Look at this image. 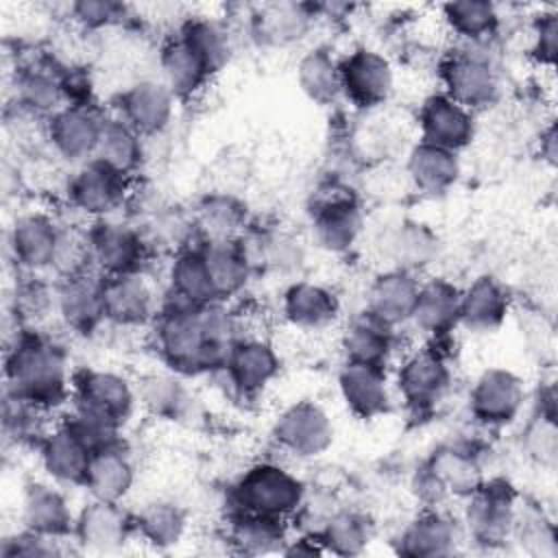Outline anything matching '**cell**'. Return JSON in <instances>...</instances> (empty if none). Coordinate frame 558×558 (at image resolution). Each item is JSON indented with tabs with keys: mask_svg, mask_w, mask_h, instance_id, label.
<instances>
[{
	"mask_svg": "<svg viewBox=\"0 0 558 558\" xmlns=\"http://www.w3.org/2000/svg\"><path fill=\"white\" fill-rule=\"evenodd\" d=\"M102 120L94 105H65L46 120V140L63 161L81 166L94 159Z\"/></svg>",
	"mask_w": 558,
	"mask_h": 558,
	"instance_id": "obj_15",
	"label": "cell"
},
{
	"mask_svg": "<svg viewBox=\"0 0 558 558\" xmlns=\"http://www.w3.org/2000/svg\"><path fill=\"white\" fill-rule=\"evenodd\" d=\"M159 70L161 83L177 96L190 98L198 94L207 81L214 76L201 54L190 46V41L177 33L174 37L166 39L159 50Z\"/></svg>",
	"mask_w": 558,
	"mask_h": 558,
	"instance_id": "obj_34",
	"label": "cell"
},
{
	"mask_svg": "<svg viewBox=\"0 0 558 558\" xmlns=\"http://www.w3.org/2000/svg\"><path fill=\"white\" fill-rule=\"evenodd\" d=\"M153 323L155 349L177 375L218 373L233 344L242 338L240 320L225 301L190 305L170 296Z\"/></svg>",
	"mask_w": 558,
	"mask_h": 558,
	"instance_id": "obj_1",
	"label": "cell"
},
{
	"mask_svg": "<svg viewBox=\"0 0 558 558\" xmlns=\"http://www.w3.org/2000/svg\"><path fill=\"white\" fill-rule=\"evenodd\" d=\"M137 403L161 421L192 425L198 418V399L177 373H150L137 386Z\"/></svg>",
	"mask_w": 558,
	"mask_h": 558,
	"instance_id": "obj_31",
	"label": "cell"
},
{
	"mask_svg": "<svg viewBox=\"0 0 558 558\" xmlns=\"http://www.w3.org/2000/svg\"><path fill=\"white\" fill-rule=\"evenodd\" d=\"M312 11L305 4L296 2H272L259 9L255 17L257 33L268 44H294L299 41L312 26Z\"/></svg>",
	"mask_w": 558,
	"mask_h": 558,
	"instance_id": "obj_47",
	"label": "cell"
},
{
	"mask_svg": "<svg viewBox=\"0 0 558 558\" xmlns=\"http://www.w3.org/2000/svg\"><path fill=\"white\" fill-rule=\"evenodd\" d=\"M460 543V527L436 508H425L397 536V551L410 558L451 556Z\"/></svg>",
	"mask_w": 558,
	"mask_h": 558,
	"instance_id": "obj_25",
	"label": "cell"
},
{
	"mask_svg": "<svg viewBox=\"0 0 558 558\" xmlns=\"http://www.w3.org/2000/svg\"><path fill=\"white\" fill-rule=\"evenodd\" d=\"M283 523V519L233 510L227 527V541L238 551L251 556L283 551L288 543V532Z\"/></svg>",
	"mask_w": 558,
	"mask_h": 558,
	"instance_id": "obj_40",
	"label": "cell"
},
{
	"mask_svg": "<svg viewBox=\"0 0 558 558\" xmlns=\"http://www.w3.org/2000/svg\"><path fill=\"white\" fill-rule=\"evenodd\" d=\"M558 50V15L543 13L534 24V41H532V57L541 63L551 68L556 61Z\"/></svg>",
	"mask_w": 558,
	"mask_h": 558,
	"instance_id": "obj_55",
	"label": "cell"
},
{
	"mask_svg": "<svg viewBox=\"0 0 558 558\" xmlns=\"http://www.w3.org/2000/svg\"><path fill=\"white\" fill-rule=\"evenodd\" d=\"M421 281L414 272L390 268L379 272L366 292V310L388 325L397 327L410 320Z\"/></svg>",
	"mask_w": 558,
	"mask_h": 558,
	"instance_id": "obj_35",
	"label": "cell"
},
{
	"mask_svg": "<svg viewBox=\"0 0 558 558\" xmlns=\"http://www.w3.org/2000/svg\"><path fill=\"white\" fill-rule=\"evenodd\" d=\"M94 159L124 177H131L144 161V137L118 116L105 118Z\"/></svg>",
	"mask_w": 558,
	"mask_h": 558,
	"instance_id": "obj_42",
	"label": "cell"
},
{
	"mask_svg": "<svg viewBox=\"0 0 558 558\" xmlns=\"http://www.w3.org/2000/svg\"><path fill=\"white\" fill-rule=\"evenodd\" d=\"M451 381L449 360L436 344L405 353L397 368V390L414 416L432 414L449 395Z\"/></svg>",
	"mask_w": 558,
	"mask_h": 558,
	"instance_id": "obj_5",
	"label": "cell"
},
{
	"mask_svg": "<svg viewBox=\"0 0 558 558\" xmlns=\"http://www.w3.org/2000/svg\"><path fill=\"white\" fill-rule=\"evenodd\" d=\"M464 525L477 545H501L517 527V495L512 486L504 480H484L466 497Z\"/></svg>",
	"mask_w": 558,
	"mask_h": 558,
	"instance_id": "obj_8",
	"label": "cell"
},
{
	"mask_svg": "<svg viewBox=\"0 0 558 558\" xmlns=\"http://www.w3.org/2000/svg\"><path fill=\"white\" fill-rule=\"evenodd\" d=\"M174 102L177 96L159 78H142L120 92L118 118L146 140L168 129L174 116Z\"/></svg>",
	"mask_w": 558,
	"mask_h": 558,
	"instance_id": "obj_19",
	"label": "cell"
},
{
	"mask_svg": "<svg viewBox=\"0 0 558 558\" xmlns=\"http://www.w3.org/2000/svg\"><path fill=\"white\" fill-rule=\"evenodd\" d=\"M92 451L100 449V447H107V445H113V442H120V425L109 421L107 416L81 405V403H74L70 414L65 416L63 421Z\"/></svg>",
	"mask_w": 558,
	"mask_h": 558,
	"instance_id": "obj_50",
	"label": "cell"
},
{
	"mask_svg": "<svg viewBox=\"0 0 558 558\" xmlns=\"http://www.w3.org/2000/svg\"><path fill=\"white\" fill-rule=\"evenodd\" d=\"M68 351L50 336L20 327L4 357L7 395L24 399L46 412L72 397Z\"/></svg>",
	"mask_w": 558,
	"mask_h": 558,
	"instance_id": "obj_2",
	"label": "cell"
},
{
	"mask_svg": "<svg viewBox=\"0 0 558 558\" xmlns=\"http://www.w3.org/2000/svg\"><path fill=\"white\" fill-rule=\"evenodd\" d=\"M68 203L74 211L92 220L109 218L129 196V177L111 170L98 159H89L68 179Z\"/></svg>",
	"mask_w": 558,
	"mask_h": 558,
	"instance_id": "obj_10",
	"label": "cell"
},
{
	"mask_svg": "<svg viewBox=\"0 0 558 558\" xmlns=\"http://www.w3.org/2000/svg\"><path fill=\"white\" fill-rule=\"evenodd\" d=\"M63 229L65 227L46 211H26L17 216L9 231V248L15 264L28 272L52 268Z\"/></svg>",
	"mask_w": 558,
	"mask_h": 558,
	"instance_id": "obj_18",
	"label": "cell"
},
{
	"mask_svg": "<svg viewBox=\"0 0 558 558\" xmlns=\"http://www.w3.org/2000/svg\"><path fill=\"white\" fill-rule=\"evenodd\" d=\"M373 538V523L371 519L351 508H338L329 521L325 523L323 532L318 534V543L323 551L336 556H357L362 554Z\"/></svg>",
	"mask_w": 558,
	"mask_h": 558,
	"instance_id": "obj_45",
	"label": "cell"
},
{
	"mask_svg": "<svg viewBox=\"0 0 558 558\" xmlns=\"http://www.w3.org/2000/svg\"><path fill=\"white\" fill-rule=\"evenodd\" d=\"M279 368L281 360L268 340L242 336L229 351L225 366L214 375H222L235 395L253 397L279 375Z\"/></svg>",
	"mask_w": 558,
	"mask_h": 558,
	"instance_id": "obj_17",
	"label": "cell"
},
{
	"mask_svg": "<svg viewBox=\"0 0 558 558\" xmlns=\"http://www.w3.org/2000/svg\"><path fill=\"white\" fill-rule=\"evenodd\" d=\"M54 307V290L41 281H26L15 292V312L20 318H39L46 310Z\"/></svg>",
	"mask_w": 558,
	"mask_h": 558,
	"instance_id": "obj_54",
	"label": "cell"
},
{
	"mask_svg": "<svg viewBox=\"0 0 558 558\" xmlns=\"http://www.w3.org/2000/svg\"><path fill=\"white\" fill-rule=\"evenodd\" d=\"M342 96L357 109L384 105L395 89V70L388 57L373 48H355L340 59Z\"/></svg>",
	"mask_w": 558,
	"mask_h": 558,
	"instance_id": "obj_13",
	"label": "cell"
},
{
	"mask_svg": "<svg viewBox=\"0 0 558 558\" xmlns=\"http://www.w3.org/2000/svg\"><path fill=\"white\" fill-rule=\"evenodd\" d=\"M54 310L72 331L85 336L94 333L102 323H107L102 305V275L92 268L59 279L54 286Z\"/></svg>",
	"mask_w": 558,
	"mask_h": 558,
	"instance_id": "obj_20",
	"label": "cell"
},
{
	"mask_svg": "<svg viewBox=\"0 0 558 558\" xmlns=\"http://www.w3.org/2000/svg\"><path fill=\"white\" fill-rule=\"evenodd\" d=\"M46 410L17 399L13 395L4 397V434L15 442H33L35 447L50 432L46 427Z\"/></svg>",
	"mask_w": 558,
	"mask_h": 558,
	"instance_id": "obj_49",
	"label": "cell"
},
{
	"mask_svg": "<svg viewBox=\"0 0 558 558\" xmlns=\"http://www.w3.org/2000/svg\"><path fill=\"white\" fill-rule=\"evenodd\" d=\"M201 253L209 270L218 301L235 296L244 290L253 272V259L240 238L235 240H203Z\"/></svg>",
	"mask_w": 558,
	"mask_h": 558,
	"instance_id": "obj_33",
	"label": "cell"
},
{
	"mask_svg": "<svg viewBox=\"0 0 558 558\" xmlns=\"http://www.w3.org/2000/svg\"><path fill=\"white\" fill-rule=\"evenodd\" d=\"M305 484L277 462H257L248 466L231 488L235 510L292 519L305 497Z\"/></svg>",
	"mask_w": 558,
	"mask_h": 558,
	"instance_id": "obj_4",
	"label": "cell"
},
{
	"mask_svg": "<svg viewBox=\"0 0 558 558\" xmlns=\"http://www.w3.org/2000/svg\"><path fill=\"white\" fill-rule=\"evenodd\" d=\"M381 255L392 268L416 272L429 266L440 251L436 233L416 220H401L390 227L381 238Z\"/></svg>",
	"mask_w": 558,
	"mask_h": 558,
	"instance_id": "obj_32",
	"label": "cell"
},
{
	"mask_svg": "<svg viewBox=\"0 0 558 558\" xmlns=\"http://www.w3.org/2000/svg\"><path fill=\"white\" fill-rule=\"evenodd\" d=\"M338 388L349 412L362 421L379 418L390 410V386L381 366L347 362L338 375Z\"/></svg>",
	"mask_w": 558,
	"mask_h": 558,
	"instance_id": "obj_24",
	"label": "cell"
},
{
	"mask_svg": "<svg viewBox=\"0 0 558 558\" xmlns=\"http://www.w3.org/2000/svg\"><path fill=\"white\" fill-rule=\"evenodd\" d=\"M192 220L203 240H235L246 227V203L229 192H211L198 201Z\"/></svg>",
	"mask_w": 558,
	"mask_h": 558,
	"instance_id": "obj_39",
	"label": "cell"
},
{
	"mask_svg": "<svg viewBox=\"0 0 558 558\" xmlns=\"http://www.w3.org/2000/svg\"><path fill=\"white\" fill-rule=\"evenodd\" d=\"M179 33L190 41V46L201 54L211 74L220 72L231 57V39L227 31L209 17H190Z\"/></svg>",
	"mask_w": 558,
	"mask_h": 558,
	"instance_id": "obj_48",
	"label": "cell"
},
{
	"mask_svg": "<svg viewBox=\"0 0 558 558\" xmlns=\"http://www.w3.org/2000/svg\"><path fill=\"white\" fill-rule=\"evenodd\" d=\"M59 543H61L59 538H50V536H44V534H37V532H31V530L22 527L20 534H13V536L4 538L0 554L4 558L54 556V554H61Z\"/></svg>",
	"mask_w": 558,
	"mask_h": 558,
	"instance_id": "obj_53",
	"label": "cell"
},
{
	"mask_svg": "<svg viewBox=\"0 0 558 558\" xmlns=\"http://www.w3.org/2000/svg\"><path fill=\"white\" fill-rule=\"evenodd\" d=\"M508 312L510 294L506 286L490 275H482L473 279L464 290H460L458 325L473 333L497 331L504 325Z\"/></svg>",
	"mask_w": 558,
	"mask_h": 558,
	"instance_id": "obj_26",
	"label": "cell"
},
{
	"mask_svg": "<svg viewBox=\"0 0 558 558\" xmlns=\"http://www.w3.org/2000/svg\"><path fill=\"white\" fill-rule=\"evenodd\" d=\"M135 519V534L157 549L177 545L187 530V514L181 506L166 499L148 501L140 508Z\"/></svg>",
	"mask_w": 558,
	"mask_h": 558,
	"instance_id": "obj_44",
	"label": "cell"
},
{
	"mask_svg": "<svg viewBox=\"0 0 558 558\" xmlns=\"http://www.w3.org/2000/svg\"><path fill=\"white\" fill-rule=\"evenodd\" d=\"M74 20L85 28H105L126 17V4L113 0H78L70 7Z\"/></svg>",
	"mask_w": 558,
	"mask_h": 558,
	"instance_id": "obj_52",
	"label": "cell"
},
{
	"mask_svg": "<svg viewBox=\"0 0 558 558\" xmlns=\"http://www.w3.org/2000/svg\"><path fill=\"white\" fill-rule=\"evenodd\" d=\"M41 466L54 484L83 486L92 449L65 425L52 427L37 445Z\"/></svg>",
	"mask_w": 558,
	"mask_h": 558,
	"instance_id": "obj_28",
	"label": "cell"
},
{
	"mask_svg": "<svg viewBox=\"0 0 558 558\" xmlns=\"http://www.w3.org/2000/svg\"><path fill=\"white\" fill-rule=\"evenodd\" d=\"M460 314V288L442 277L429 279L418 286V296L408 323L418 333L438 340L447 338L458 327Z\"/></svg>",
	"mask_w": 558,
	"mask_h": 558,
	"instance_id": "obj_27",
	"label": "cell"
},
{
	"mask_svg": "<svg viewBox=\"0 0 558 558\" xmlns=\"http://www.w3.org/2000/svg\"><path fill=\"white\" fill-rule=\"evenodd\" d=\"M523 401L521 377L501 366L482 371L469 390V412L484 427L510 425L521 414Z\"/></svg>",
	"mask_w": 558,
	"mask_h": 558,
	"instance_id": "obj_11",
	"label": "cell"
},
{
	"mask_svg": "<svg viewBox=\"0 0 558 558\" xmlns=\"http://www.w3.org/2000/svg\"><path fill=\"white\" fill-rule=\"evenodd\" d=\"M296 83L316 105H333L342 96L340 61L323 46L301 54L296 63Z\"/></svg>",
	"mask_w": 558,
	"mask_h": 558,
	"instance_id": "obj_43",
	"label": "cell"
},
{
	"mask_svg": "<svg viewBox=\"0 0 558 558\" xmlns=\"http://www.w3.org/2000/svg\"><path fill=\"white\" fill-rule=\"evenodd\" d=\"M15 102L22 111L31 116H44L48 120L68 105L61 85V72L50 70L46 63L20 68L15 74Z\"/></svg>",
	"mask_w": 558,
	"mask_h": 558,
	"instance_id": "obj_38",
	"label": "cell"
},
{
	"mask_svg": "<svg viewBox=\"0 0 558 558\" xmlns=\"http://www.w3.org/2000/svg\"><path fill=\"white\" fill-rule=\"evenodd\" d=\"M133 532L135 519L120 506V501L92 497V501L85 504L74 519L72 538L85 551L111 554L122 549Z\"/></svg>",
	"mask_w": 558,
	"mask_h": 558,
	"instance_id": "obj_16",
	"label": "cell"
},
{
	"mask_svg": "<svg viewBox=\"0 0 558 558\" xmlns=\"http://www.w3.org/2000/svg\"><path fill=\"white\" fill-rule=\"evenodd\" d=\"M477 453L464 442H445L414 473V493L427 508L445 497H469L484 482Z\"/></svg>",
	"mask_w": 558,
	"mask_h": 558,
	"instance_id": "obj_3",
	"label": "cell"
},
{
	"mask_svg": "<svg viewBox=\"0 0 558 558\" xmlns=\"http://www.w3.org/2000/svg\"><path fill=\"white\" fill-rule=\"evenodd\" d=\"M442 20L462 44H484L499 26L497 7L488 0H456L442 4Z\"/></svg>",
	"mask_w": 558,
	"mask_h": 558,
	"instance_id": "obj_46",
	"label": "cell"
},
{
	"mask_svg": "<svg viewBox=\"0 0 558 558\" xmlns=\"http://www.w3.org/2000/svg\"><path fill=\"white\" fill-rule=\"evenodd\" d=\"M105 320L116 327H140L155 320L159 307L153 286L142 272L102 275Z\"/></svg>",
	"mask_w": 558,
	"mask_h": 558,
	"instance_id": "obj_22",
	"label": "cell"
},
{
	"mask_svg": "<svg viewBox=\"0 0 558 558\" xmlns=\"http://www.w3.org/2000/svg\"><path fill=\"white\" fill-rule=\"evenodd\" d=\"M480 44H464L449 52L440 63L442 94L466 107L469 111L488 107L499 96V78L490 57L477 50Z\"/></svg>",
	"mask_w": 558,
	"mask_h": 558,
	"instance_id": "obj_6",
	"label": "cell"
},
{
	"mask_svg": "<svg viewBox=\"0 0 558 558\" xmlns=\"http://www.w3.org/2000/svg\"><path fill=\"white\" fill-rule=\"evenodd\" d=\"M541 153H543V157H545L549 163H556V129H554V126H549V129L543 133Z\"/></svg>",
	"mask_w": 558,
	"mask_h": 558,
	"instance_id": "obj_56",
	"label": "cell"
},
{
	"mask_svg": "<svg viewBox=\"0 0 558 558\" xmlns=\"http://www.w3.org/2000/svg\"><path fill=\"white\" fill-rule=\"evenodd\" d=\"M405 172L418 192L440 196L456 185L460 177V159L453 150L418 142L408 155Z\"/></svg>",
	"mask_w": 558,
	"mask_h": 558,
	"instance_id": "obj_37",
	"label": "cell"
},
{
	"mask_svg": "<svg viewBox=\"0 0 558 558\" xmlns=\"http://www.w3.org/2000/svg\"><path fill=\"white\" fill-rule=\"evenodd\" d=\"M525 449L536 462L545 466H554L556 451H558V432H556L554 412L541 410V414L534 416V421L525 429Z\"/></svg>",
	"mask_w": 558,
	"mask_h": 558,
	"instance_id": "obj_51",
	"label": "cell"
},
{
	"mask_svg": "<svg viewBox=\"0 0 558 558\" xmlns=\"http://www.w3.org/2000/svg\"><path fill=\"white\" fill-rule=\"evenodd\" d=\"M275 442L299 460L323 456L333 442V423L323 405L310 399L290 403L272 425Z\"/></svg>",
	"mask_w": 558,
	"mask_h": 558,
	"instance_id": "obj_9",
	"label": "cell"
},
{
	"mask_svg": "<svg viewBox=\"0 0 558 558\" xmlns=\"http://www.w3.org/2000/svg\"><path fill=\"white\" fill-rule=\"evenodd\" d=\"M286 320L303 331L331 327L340 316V299L327 286L316 281H294L281 299Z\"/></svg>",
	"mask_w": 558,
	"mask_h": 558,
	"instance_id": "obj_29",
	"label": "cell"
},
{
	"mask_svg": "<svg viewBox=\"0 0 558 558\" xmlns=\"http://www.w3.org/2000/svg\"><path fill=\"white\" fill-rule=\"evenodd\" d=\"M397 327L388 325L386 320L377 318L373 312L366 307L357 314H353L344 329H342V351L347 355V362H357V364H371V366H381L392 360L397 351Z\"/></svg>",
	"mask_w": 558,
	"mask_h": 558,
	"instance_id": "obj_23",
	"label": "cell"
},
{
	"mask_svg": "<svg viewBox=\"0 0 558 558\" xmlns=\"http://www.w3.org/2000/svg\"><path fill=\"white\" fill-rule=\"evenodd\" d=\"M170 296L190 305H207L218 301L201 246H183L170 262L168 270Z\"/></svg>",
	"mask_w": 558,
	"mask_h": 558,
	"instance_id": "obj_41",
	"label": "cell"
},
{
	"mask_svg": "<svg viewBox=\"0 0 558 558\" xmlns=\"http://www.w3.org/2000/svg\"><path fill=\"white\" fill-rule=\"evenodd\" d=\"M72 397L74 403H81L122 427L135 410L137 388L120 373L83 368L72 377Z\"/></svg>",
	"mask_w": 558,
	"mask_h": 558,
	"instance_id": "obj_14",
	"label": "cell"
},
{
	"mask_svg": "<svg viewBox=\"0 0 558 558\" xmlns=\"http://www.w3.org/2000/svg\"><path fill=\"white\" fill-rule=\"evenodd\" d=\"M135 482V464L120 442L92 451L85 473V490L96 499L122 501Z\"/></svg>",
	"mask_w": 558,
	"mask_h": 558,
	"instance_id": "obj_36",
	"label": "cell"
},
{
	"mask_svg": "<svg viewBox=\"0 0 558 558\" xmlns=\"http://www.w3.org/2000/svg\"><path fill=\"white\" fill-rule=\"evenodd\" d=\"M364 227V214L355 194L342 187L320 192L312 209V235L329 253L349 251Z\"/></svg>",
	"mask_w": 558,
	"mask_h": 558,
	"instance_id": "obj_12",
	"label": "cell"
},
{
	"mask_svg": "<svg viewBox=\"0 0 558 558\" xmlns=\"http://www.w3.org/2000/svg\"><path fill=\"white\" fill-rule=\"evenodd\" d=\"M74 519L76 514L57 486L44 482L26 486L22 497V523L26 530L63 541L72 536Z\"/></svg>",
	"mask_w": 558,
	"mask_h": 558,
	"instance_id": "obj_30",
	"label": "cell"
},
{
	"mask_svg": "<svg viewBox=\"0 0 558 558\" xmlns=\"http://www.w3.org/2000/svg\"><path fill=\"white\" fill-rule=\"evenodd\" d=\"M89 259L94 270L100 275H126L142 272L148 257V240L129 222H118L111 218L94 220L85 231Z\"/></svg>",
	"mask_w": 558,
	"mask_h": 558,
	"instance_id": "obj_7",
	"label": "cell"
},
{
	"mask_svg": "<svg viewBox=\"0 0 558 558\" xmlns=\"http://www.w3.org/2000/svg\"><path fill=\"white\" fill-rule=\"evenodd\" d=\"M416 122L421 131V142L453 153L466 148L475 137L473 111H469L442 92L432 94L423 100Z\"/></svg>",
	"mask_w": 558,
	"mask_h": 558,
	"instance_id": "obj_21",
	"label": "cell"
}]
</instances>
